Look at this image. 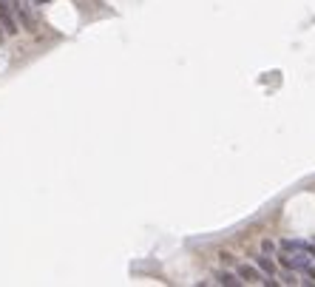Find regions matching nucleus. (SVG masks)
Segmentation results:
<instances>
[{"instance_id": "1", "label": "nucleus", "mask_w": 315, "mask_h": 287, "mask_svg": "<svg viewBox=\"0 0 315 287\" xmlns=\"http://www.w3.org/2000/svg\"><path fill=\"white\" fill-rule=\"evenodd\" d=\"M0 26H3V31H9V34L17 31V20H14V12H12V3H9V0H0Z\"/></svg>"}, {"instance_id": "2", "label": "nucleus", "mask_w": 315, "mask_h": 287, "mask_svg": "<svg viewBox=\"0 0 315 287\" xmlns=\"http://www.w3.org/2000/svg\"><path fill=\"white\" fill-rule=\"evenodd\" d=\"M236 276H239L241 281H247V284H256V281H264V279H267V276L261 273L259 267H253V264H241Z\"/></svg>"}, {"instance_id": "3", "label": "nucleus", "mask_w": 315, "mask_h": 287, "mask_svg": "<svg viewBox=\"0 0 315 287\" xmlns=\"http://www.w3.org/2000/svg\"><path fill=\"white\" fill-rule=\"evenodd\" d=\"M256 267H259L261 273L267 276V279H276V262H272V259H267V256H259V259H256Z\"/></svg>"}, {"instance_id": "4", "label": "nucleus", "mask_w": 315, "mask_h": 287, "mask_svg": "<svg viewBox=\"0 0 315 287\" xmlns=\"http://www.w3.org/2000/svg\"><path fill=\"white\" fill-rule=\"evenodd\" d=\"M281 251H287V253L307 251V242H298V239H284V242H281Z\"/></svg>"}, {"instance_id": "5", "label": "nucleus", "mask_w": 315, "mask_h": 287, "mask_svg": "<svg viewBox=\"0 0 315 287\" xmlns=\"http://www.w3.org/2000/svg\"><path fill=\"white\" fill-rule=\"evenodd\" d=\"M216 281H219V284H227V287L241 284V279H236V276H233V273H227V270H222V273L216 276Z\"/></svg>"}, {"instance_id": "6", "label": "nucleus", "mask_w": 315, "mask_h": 287, "mask_svg": "<svg viewBox=\"0 0 315 287\" xmlns=\"http://www.w3.org/2000/svg\"><path fill=\"white\" fill-rule=\"evenodd\" d=\"M261 251H264V253H272V251H276V244H272L270 239H264V242H261Z\"/></svg>"}, {"instance_id": "7", "label": "nucleus", "mask_w": 315, "mask_h": 287, "mask_svg": "<svg viewBox=\"0 0 315 287\" xmlns=\"http://www.w3.org/2000/svg\"><path fill=\"white\" fill-rule=\"evenodd\" d=\"M278 264H281V267H287V270H290V256H278Z\"/></svg>"}, {"instance_id": "8", "label": "nucleus", "mask_w": 315, "mask_h": 287, "mask_svg": "<svg viewBox=\"0 0 315 287\" xmlns=\"http://www.w3.org/2000/svg\"><path fill=\"white\" fill-rule=\"evenodd\" d=\"M307 253H309V256H315V242H307Z\"/></svg>"}, {"instance_id": "9", "label": "nucleus", "mask_w": 315, "mask_h": 287, "mask_svg": "<svg viewBox=\"0 0 315 287\" xmlns=\"http://www.w3.org/2000/svg\"><path fill=\"white\" fill-rule=\"evenodd\" d=\"M0 29H3V26H0ZM0 40H3V31H0Z\"/></svg>"}, {"instance_id": "10", "label": "nucleus", "mask_w": 315, "mask_h": 287, "mask_svg": "<svg viewBox=\"0 0 315 287\" xmlns=\"http://www.w3.org/2000/svg\"><path fill=\"white\" fill-rule=\"evenodd\" d=\"M37 3H49V0H37Z\"/></svg>"}]
</instances>
